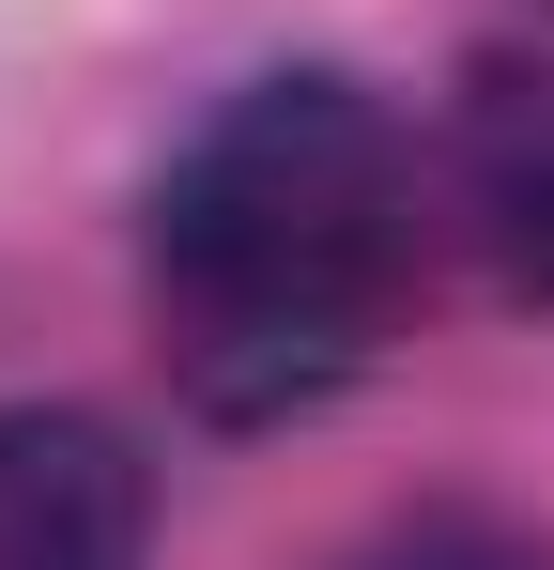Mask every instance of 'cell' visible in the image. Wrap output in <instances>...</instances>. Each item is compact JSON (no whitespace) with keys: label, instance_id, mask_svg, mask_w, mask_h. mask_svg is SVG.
Masks as SVG:
<instances>
[{"label":"cell","instance_id":"6da1fadb","mask_svg":"<svg viewBox=\"0 0 554 570\" xmlns=\"http://www.w3.org/2000/svg\"><path fill=\"white\" fill-rule=\"evenodd\" d=\"M400 293H416V139L339 62H277L216 94V124L155 170L139 308L185 416L216 432L324 416L385 355Z\"/></svg>","mask_w":554,"mask_h":570},{"label":"cell","instance_id":"7a4b0ae2","mask_svg":"<svg viewBox=\"0 0 554 570\" xmlns=\"http://www.w3.org/2000/svg\"><path fill=\"white\" fill-rule=\"evenodd\" d=\"M155 463L92 401H0V570H139Z\"/></svg>","mask_w":554,"mask_h":570},{"label":"cell","instance_id":"3957f363","mask_svg":"<svg viewBox=\"0 0 554 570\" xmlns=\"http://www.w3.org/2000/svg\"><path fill=\"white\" fill-rule=\"evenodd\" d=\"M447 200L508 308H554V62L540 47H477L447 94Z\"/></svg>","mask_w":554,"mask_h":570},{"label":"cell","instance_id":"277c9868","mask_svg":"<svg viewBox=\"0 0 554 570\" xmlns=\"http://www.w3.org/2000/svg\"><path fill=\"white\" fill-rule=\"evenodd\" d=\"M355 570H554V540L524 509H477V493H432V509H400V524H369Z\"/></svg>","mask_w":554,"mask_h":570},{"label":"cell","instance_id":"5b68a950","mask_svg":"<svg viewBox=\"0 0 554 570\" xmlns=\"http://www.w3.org/2000/svg\"><path fill=\"white\" fill-rule=\"evenodd\" d=\"M540 16H554V0H540Z\"/></svg>","mask_w":554,"mask_h":570}]
</instances>
